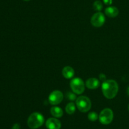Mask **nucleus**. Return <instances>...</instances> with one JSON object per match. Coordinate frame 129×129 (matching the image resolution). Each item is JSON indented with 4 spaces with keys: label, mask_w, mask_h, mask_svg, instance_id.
<instances>
[{
    "label": "nucleus",
    "mask_w": 129,
    "mask_h": 129,
    "mask_svg": "<svg viewBox=\"0 0 129 129\" xmlns=\"http://www.w3.org/2000/svg\"><path fill=\"white\" fill-rule=\"evenodd\" d=\"M103 95L107 99H113L118 92V85L114 80H106L102 85Z\"/></svg>",
    "instance_id": "obj_1"
},
{
    "label": "nucleus",
    "mask_w": 129,
    "mask_h": 129,
    "mask_svg": "<svg viewBox=\"0 0 129 129\" xmlns=\"http://www.w3.org/2000/svg\"><path fill=\"white\" fill-rule=\"evenodd\" d=\"M44 117L39 112H34L29 116L27 120V124L31 129H37L40 127L44 123Z\"/></svg>",
    "instance_id": "obj_2"
},
{
    "label": "nucleus",
    "mask_w": 129,
    "mask_h": 129,
    "mask_svg": "<svg viewBox=\"0 0 129 129\" xmlns=\"http://www.w3.org/2000/svg\"><path fill=\"white\" fill-rule=\"evenodd\" d=\"M76 104L78 110L83 113L88 112L91 108V100L84 96L78 97L76 100Z\"/></svg>",
    "instance_id": "obj_3"
},
{
    "label": "nucleus",
    "mask_w": 129,
    "mask_h": 129,
    "mask_svg": "<svg viewBox=\"0 0 129 129\" xmlns=\"http://www.w3.org/2000/svg\"><path fill=\"white\" fill-rule=\"evenodd\" d=\"M70 87L72 91L76 94H81L85 89V84L83 80L80 78H73L70 82Z\"/></svg>",
    "instance_id": "obj_4"
},
{
    "label": "nucleus",
    "mask_w": 129,
    "mask_h": 129,
    "mask_svg": "<svg viewBox=\"0 0 129 129\" xmlns=\"http://www.w3.org/2000/svg\"><path fill=\"white\" fill-rule=\"evenodd\" d=\"M99 120L103 125H108L113 119V112L110 108H105L99 115Z\"/></svg>",
    "instance_id": "obj_5"
},
{
    "label": "nucleus",
    "mask_w": 129,
    "mask_h": 129,
    "mask_svg": "<svg viewBox=\"0 0 129 129\" xmlns=\"http://www.w3.org/2000/svg\"><path fill=\"white\" fill-rule=\"evenodd\" d=\"M63 98H64V95L62 92L58 90H55L50 94L48 99L50 104L57 105L62 102Z\"/></svg>",
    "instance_id": "obj_6"
},
{
    "label": "nucleus",
    "mask_w": 129,
    "mask_h": 129,
    "mask_svg": "<svg viewBox=\"0 0 129 129\" xmlns=\"http://www.w3.org/2000/svg\"><path fill=\"white\" fill-rule=\"evenodd\" d=\"M105 22V16L102 12L96 13L91 18V24L95 27H100L103 26Z\"/></svg>",
    "instance_id": "obj_7"
},
{
    "label": "nucleus",
    "mask_w": 129,
    "mask_h": 129,
    "mask_svg": "<svg viewBox=\"0 0 129 129\" xmlns=\"http://www.w3.org/2000/svg\"><path fill=\"white\" fill-rule=\"evenodd\" d=\"M47 129H60L61 128V123L55 118H50L45 122Z\"/></svg>",
    "instance_id": "obj_8"
},
{
    "label": "nucleus",
    "mask_w": 129,
    "mask_h": 129,
    "mask_svg": "<svg viewBox=\"0 0 129 129\" xmlns=\"http://www.w3.org/2000/svg\"><path fill=\"white\" fill-rule=\"evenodd\" d=\"M86 86L89 89H95L100 87V82L96 78H89L86 81Z\"/></svg>",
    "instance_id": "obj_9"
},
{
    "label": "nucleus",
    "mask_w": 129,
    "mask_h": 129,
    "mask_svg": "<svg viewBox=\"0 0 129 129\" xmlns=\"http://www.w3.org/2000/svg\"><path fill=\"white\" fill-rule=\"evenodd\" d=\"M62 73L63 77H65L66 78L70 79L72 77H74L75 72H74V70L71 67L66 66L62 69Z\"/></svg>",
    "instance_id": "obj_10"
},
{
    "label": "nucleus",
    "mask_w": 129,
    "mask_h": 129,
    "mask_svg": "<svg viewBox=\"0 0 129 129\" xmlns=\"http://www.w3.org/2000/svg\"><path fill=\"white\" fill-rule=\"evenodd\" d=\"M105 14L107 16L110 18H115L118 16L119 13V10L117 7L115 6H109L105 9Z\"/></svg>",
    "instance_id": "obj_11"
},
{
    "label": "nucleus",
    "mask_w": 129,
    "mask_h": 129,
    "mask_svg": "<svg viewBox=\"0 0 129 129\" xmlns=\"http://www.w3.org/2000/svg\"><path fill=\"white\" fill-rule=\"evenodd\" d=\"M50 113L55 118H60L62 116L63 113V110L62 108L58 106H53L50 109Z\"/></svg>",
    "instance_id": "obj_12"
},
{
    "label": "nucleus",
    "mask_w": 129,
    "mask_h": 129,
    "mask_svg": "<svg viewBox=\"0 0 129 129\" xmlns=\"http://www.w3.org/2000/svg\"><path fill=\"white\" fill-rule=\"evenodd\" d=\"M76 111V106L74 102H69L66 106V111L69 115H73Z\"/></svg>",
    "instance_id": "obj_13"
},
{
    "label": "nucleus",
    "mask_w": 129,
    "mask_h": 129,
    "mask_svg": "<svg viewBox=\"0 0 129 129\" xmlns=\"http://www.w3.org/2000/svg\"><path fill=\"white\" fill-rule=\"evenodd\" d=\"M93 7L95 11H98V12H100V11H102V9H103V4L100 1H96L93 3Z\"/></svg>",
    "instance_id": "obj_14"
},
{
    "label": "nucleus",
    "mask_w": 129,
    "mask_h": 129,
    "mask_svg": "<svg viewBox=\"0 0 129 129\" xmlns=\"http://www.w3.org/2000/svg\"><path fill=\"white\" fill-rule=\"evenodd\" d=\"M88 120L91 121H96L99 118V116L98 115V114L96 112H94V111H92V112H90L88 115Z\"/></svg>",
    "instance_id": "obj_15"
},
{
    "label": "nucleus",
    "mask_w": 129,
    "mask_h": 129,
    "mask_svg": "<svg viewBox=\"0 0 129 129\" xmlns=\"http://www.w3.org/2000/svg\"><path fill=\"white\" fill-rule=\"evenodd\" d=\"M66 97L69 101H74L76 100V96L75 93H73L71 92H68L66 93Z\"/></svg>",
    "instance_id": "obj_16"
},
{
    "label": "nucleus",
    "mask_w": 129,
    "mask_h": 129,
    "mask_svg": "<svg viewBox=\"0 0 129 129\" xmlns=\"http://www.w3.org/2000/svg\"><path fill=\"white\" fill-rule=\"evenodd\" d=\"M99 78L100 80L101 81H103V82H105L106 80V76L105 75L103 74V73H100L99 75Z\"/></svg>",
    "instance_id": "obj_17"
},
{
    "label": "nucleus",
    "mask_w": 129,
    "mask_h": 129,
    "mask_svg": "<svg viewBox=\"0 0 129 129\" xmlns=\"http://www.w3.org/2000/svg\"><path fill=\"white\" fill-rule=\"evenodd\" d=\"M11 129H20V125L19 123H15L13 125Z\"/></svg>",
    "instance_id": "obj_18"
},
{
    "label": "nucleus",
    "mask_w": 129,
    "mask_h": 129,
    "mask_svg": "<svg viewBox=\"0 0 129 129\" xmlns=\"http://www.w3.org/2000/svg\"><path fill=\"white\" fill-rule=\"evenodd\" d=\"M103 3L107 5H110L112 4L113 0H103Z\"/></svg>",
    "instance_id": "obj_19"
},
{
    "label": "nucleus",
    "mask_w": 129,
    "mask_h": 129,
    "mask_svg": "<svg viewBox=\"0 0 129 129\" xmlns=\"http://www.w3.org/2000/svg\"><path fill=\"white\" fill-rule=\"evenodd\" d=\"M127 94L129 96V86L128 87V88H127Z\"/></svg>",
    "instance_id": "obj_20"
},
{
    "label": "nucleus",
    "mask_w": 129,
    "mask_h": 129,
    "mask_svg": "<svg viewBox=\"0 0 129 129\" xmlns=\"http://www.w3.org/2000/svg\"><path fill=\"white\" fill-rule=\"evenodd\" d=\"M23 1H30V0H23Z\"/></svg>",
    "instance_id": "obj_21"
},
{
    "label": "nucleus",
    "mask_w": 129,
    "mask_h": 129,
    "mask_svg": "<svg viewBox=\"0 0 129 129\" xmlns=\"http://www.w3.org/2000/svg\"><path fill=\"white\" fill-rule=\"evenodd\" d=\"M128 111H129V104H128Z\"/></svg>",
    "instance_id": "obj_22"
}]
</instances>
